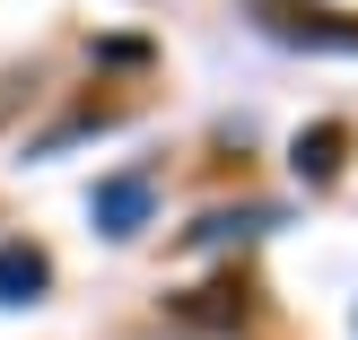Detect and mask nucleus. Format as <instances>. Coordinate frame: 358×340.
Segmentation results:
<instances>
[{"mask_svg": "<svg viewBox=\"0 0 358 340\" xmlns=\"http://www.w3.org/2000/svg\"><path fill=\"white\" fill-rule=\"evenodd\" d=\"M254 27L271 44H297V52H358V17L350 9H324V0H245Z\"/></svg>", "mask_w": 358, "mask_h": 340, "instance_id": "nucleus-1", "label": "nucleus"}, {"mask_svg": "<svg viewBox=\"0 0 358 340\" xmlns=\"http://www.w3.org/2000/svg\"><path fill=\"white\" fill-rule=\"evenodd\" d=\"M297 175H306V184H332V175L350 166V122H315V131H297Z\"/></svg>", "mask_w": 358, "mask_h": 340, "instance_id": "nucleus-2", "label": "nucleus"}, {"mask_svg": "<svg viewBox=\"0 0 358 340\" xmlns=\"http://www.w3.org/2000/svg\"><path fill=\"white\" fill-rule=\"evenodd\" d=\"M52 288V262L35 244H0V306H27V297Z\"/></svg>", "mask_w": 358, "mask_h": 340, "instance_id": "nucleus-3", "label": "nucleus"}, {"mask_svg": "<svg viewBox=\"0 0 358 340\" xmlns=\"http://www.w3.org/2000/svg\"><path fill=\"white\" fill-rule=\"evenodd\" d=\"M140 219H149V184H140V175H114V184H96V227H105V236H131Z\"/></svg>", "mask_w": 358, "mask_h": 340, "instance_id": "nucleus-4", "label": "nucleus"}]
</instances>
